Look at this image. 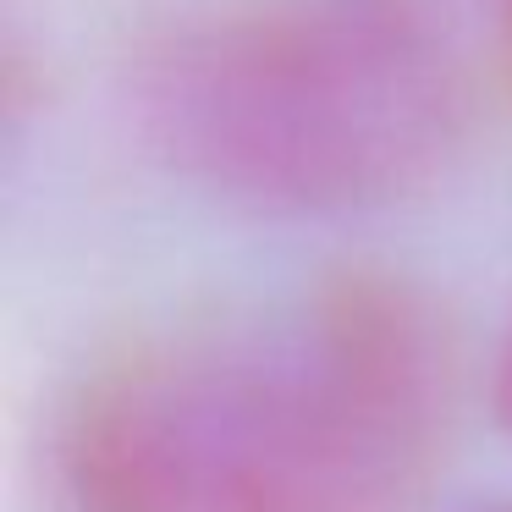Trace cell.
Here are the masks:
<instances>
[{
    "label": "cell",
    "instance_id": "6da1fadb",
    "mask_svg": "<svg viewBox=\"0 0 512 512\" xmlns=\"http://www.w3.org/2000/svg\"><path fill=\"white\" fill-rule=\"evenodd\" d=\"M435 419L424 331L336 298L111 364L67 408L56 474L72 512H402Z\"/></svg>",
    "mask_w": 512,
    "mask_h": 512
},
{
    "label": "cell",
    "instance_id": "7a4b0ae2",
    "mask_svg": "<svg viewBox=\"0 0 512 512\" xmlns=\"http://www.w3.org/2000/svg\"><path fill=\"white\" fill-rule=\"evenodd\" d=\"M144 127L193 182L259 210L402 199L463 138V83L424 28L375 6H259L177 34L138 83Z\"/></svg>",
    "mask_w": 512,
    "mask_h": 512
},
{
    "label": "cell",
    "instance_id": "3957f363",
    "mask_svg": "<svg viewBox=\"0 0 512 512\" xmlns=\"http://www.w3.org/2000/svg\"><path fill=\"white\" fill-rule=\"evenodd\" d=\"M490 413H496V424L512 435V325L496 347V364H490Z\"/></svg>",
    "mask_w": 512,
    "mask_h": 512
}]
</instances>
